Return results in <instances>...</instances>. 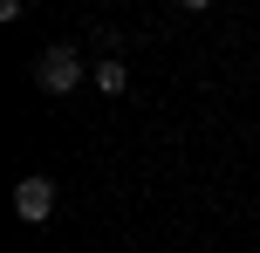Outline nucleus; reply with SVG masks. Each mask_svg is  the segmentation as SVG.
<instances>
[{
    "mask_svg": "<svg viewBox=\"0 0 260 253\" xmlns=\"http://www.w3.org/2000/svg\"><path fill=\"white\" fill-rule=\"evenodd\" d=\"M35 82H41L48 96H69V89L82 82V55L69 48V41H55V48H41V62H35Z\"/></svg>",
    "mask_w": 260,
    "mask_h": 253,
    "instance_id": "f257e3e1",
    "label": "nucleus"
},
{
    "mask_svg": "<svg viewBox=\"0 0 260 253\" xmlns=\"http://www.w3.org/2000/svg\"><path fill=\"white\" fill-rule=\"evenodd\" d=\"M48 212H55V185L48 178H21L14 185V219L21 226H48Z\"/></svg>",
    "mask_w": 260,
    "mask_h": 253,
    "instance_id": "f03ea898",
    "label": "nucleus"
},
{
    "mask_svg": "<svg viewBox=\"0 0 260 253\" xmlns=\"http://www.w3.org/2000/svg\"><path fill=\"white\" fill-rule=\"evenodd\" d=\"M96 89H103V96H123V89H130V68L117 62V55H103V62H96Z\"/></svg>",
    "mask_w": 260,
    "mask_h": 253,
    "instance_id": "7ed1b4c3",
    "label": "nucleus"
}]
</instances>
